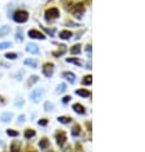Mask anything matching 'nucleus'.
I'll use <instances>...</instances> for the list:
<instances>
[{
	"mask_svg": "<svg viewBox=\"0 0 145 152\" xmlns=\"http://www.w3.org/2000/svg\"><path fill=\"white\" fill-rule=\"evenodd\" d=\"M81 53V46L80 45H75L73 48H71V54H73V55H77V54Z\"/></svg>",
	"mask_w": 145,
	"mask_h": 152,
	"instance_id": "dca6fc26",
	"label": "nucleus"
},
{
	"mask_svg": "<svg viewBox=\"0 0 145 152\" xmlns=\"http://www.w3.org/2000/svg\"><path fill=\"white\" fill-rule=\"evenodd\" d=\"M66 84L64 83H62V84H59V86H58V88H57V91L58 92H63V91H66Z\"/></svg>",
	"mask_w": 145,
	"mask_h": 152,
	"instance_id": "393cba45",
	"label": "nucleus"
},
{
	"mask_svg": "<svg viewBox=\"0 0 145 152\" xmlns=\"http://www.w3.org/2000/svg\"><path fill=\"white\" fill-rule=\"evenodd\" d=\"M76 94H77L78 96H81V97H89V96L91 95L90 91L84 90V88H81V90H77V91H76Z\"/></svg>",
	"mask_w": 145,
	"mask_h": 152,
	"instance_id": "9d476101",
	"label": "nucleus"
},
{
	"mask_svg": "<svg viewBox=\"0 0 145 152\" xmlns=\"http://www.w3.org/2000/svg\"><path fill=\"white\" fill-rule=\"evenodd\" d=\"M78 133H80V126L78 125H75L73 126V130H72V134H73V136H78Z\"/></svg>",
	"mask_w": 145,
	"mask_h": 152,
	"instance_id": "b1692460",
	"label": "nucleus"
},
{
	"mask_svg": "<svg viewBox=\"0 0 145 152\" xmlns=\"http://www.w3.org/2000/svg\"><path fill=\"white\" fill-rule=\"evenodd\" d=\"M7 59H16L17 58V54L16 53H8L7 55H5Z\"/></svg>",
	"mask_w": 145,
	"mask_h": 152,
	"instance_id": "a878e982",
	"label": "nucleus"
},
{
	"mask_svg": "<svg viewBox=\"0 0 145 152\" xmlns=\"http://www.w3.org/2000/svg\"><path fill=\"white\" fill-rule=\"evenodd\" d=\"M58 120L61 121V123H63V124L71 123V118H67V116H59V118H58Z\"/></svg>",
	"mask_w": 145,
	"mask_h": 152,
	"instance_id": "6ab92c4d",
	"label": "nucleus"
},
{
	"mask_svg": "<svg viewBox=\"0 0 145 152\" xmlns=\"http://www.w3.org/2000/svg\"><path fill=\"white\" fill-rule=\"evenodd\" d=\"M66 139H67V137H66V134L63 133V132L57 133V143H58V146L62 147L66 143Z\"/></svg>",
	"mask_w": 145,
	"mask_h": 152,
	"instance_id": "423d86ee",
	"label": "nucleus"
},
{
	"mask_svg": "<svg viewBox=\"0 0 145 152\" xmlns=\"http://www.w3.org/2000/svg\"><path fill=\"white\" fill-rule=\"evenodd\" d=\"M9 27L8 26H4V27H0V37H3V36H5V35H8L9 33Z\"/></svg>",
	"mask_w": 145,
	"mask_h": 152,
	"instance_id": "2eb2a0df",
	"label": "nucleus"
},
{
	"mask_svg": "<svg viewBox=\"0 0 145 152\" xmlns=\"http://www.w3.org/2000/svg\"><path fill=\"white\" fill-rule=\"evenodd\" d=\"M45 110H46V111H50V110H53V104H50V102H46V104H45Z\"/></svg>",
	"mask_w": 145,
	"mask_h": 152,
	"instance_id": "bb28decb",
	"label": "nucleus"
},
{
	"mask_svg": "<svg viewBox=\"0 0 145 152\" xmlns=\"http://www.w3.org/2000/svg\"><path fill=\"white\" fill-rule=\"evenodd\" d=\"M19 142H13L10 145V152H19Z\"/></svg>",
	"mask_w": 145,
	"mask_h": 152,
	"instance_id": "ddd939ff",
	"label": "nucleus"
},
{
	"mask_svg": "<svg viewBox=\"0 0 145 152\" xmlns=\"http://www.w3.org/2000/svg\"><path fill=\"white\" fill-rule=\"evenodd\" d=\"M12 44L10 42H1L0 44V50H4V49H7V48H10Z\"/></svg>",
	"mask_w": 145,
	"mask_h": 152,
	"instance_id": "5701e85b",
	"label": "nucleus"
},
{
	"mask_svg": "<svg viewBox=\"0 0 145 152\" xmlns=\"http://www.w3.org/2000/svg\"><path fill=\"white\" fill-rule=\"evenodd\" d=\"M73 110L77 114H85V107L82 106V105H80V104H75L73 105Z\"/></svg>",
	"mask_w": 145,
	"mask_h": 152,
	"instance_id": "9b49d317",
	"label": "nucleus"
},
{
	"mask_svg": "<svg viewBox=\"0 0 145 152\" xmlns=\"http://www.w3.org/2000/svg\"><path fill=\"white\" fill-rule=\"evenodd\" d=\"M13 118V114L12 113H3L1 114V120L4 123H7V121H10V119Z\"/></svg>",
	"mask_w": 145,
	"mask_h": 152,
	"instance_id": "1a4fd4ad",
	"label": "nucleus"
},
{
	"mask_svg": "<svg viewBox=\"0 0 145 152\" xmlns=\"http://www.w3.org/2000/svg\"><path fill=\"white\" fill-rule=\"evenodd\" d=\"M17 39H18V40H22V31H18V32H17Z\"/></svg>",
	"mask_w": 145,
	"mask_h": 152,
	"instance_id": "c756f323",
	"label": "nucleus"
},
{
	"mask_svg": "<svg viewBox=\"0 0 145 152\" xmlns=\"http://www.w3.org/2000/svg\"><path fill=\"white\" fill-rule=\"evenodd\" d=\"M24 64L32 66V68H36L37 66V63H36V60H33V59H26V60H24Z\"/></svg>",
	"mask_w": 145,
	"mask_h": 152,
	"instance_id": "4468645a",
	"label": "nucleus"
},
{
	"mask_svg": "<svg viewBox=\"0 0 145 152\" xmlns=\"http://www.w3.org/2000/svg\"><path fill=\"white\" fill-rule=\"evenodd\" d=\"M39 124H40V125H46V124H48V120H46V119L39 120Z\"/></svg>",
	"mask_w": 145,
	"mask_h": 152,
	"instance_id": "c85d7f7f",
	"label": "nucleus"
},
{
	"mask_svg": "<svg viewBox=\"0 0 145 152\" xmlns=\"http://www.w3.org/2000/svg\"><path fill=\"white\" fill-rule=\"evenodd\" d=\"M27 152H36V151H33V150H32V148H30V150H28V151H27Z\"/></svg>",
	"mask_w": 145,
	"mask_h": 152,
	"instance_id": "72a5a7b5",
	"label": "nucleus"
},
{
	"mask_svg": "<svg viewBox=\"0 0 145 152\" xmlns=\"http://www.w3.org/2000/svg\"><path fill=\"white\" fill-rule=\"evenodd\" d=\"M7 134L10 136V137H18V132H17V130H12V129H8Z\"/></svg>",
	"mask_w": 145,
	"mask_h": 152,
	"instance_id": "412c9836",
	"label": "nucleus"
},
{
	"mask_svg": "<svg viewBox=\"0 0 145 152\" xmlns=\"http://www.w3.org/2000/svg\"><path fill=\"white\" fill-rule=\"evenodd\" d=\"M53 70H54V65L50 64V63H46V64L44 65V68H42V73H44L46 77H52L53 75Z\"/></svg>",
	"mask_w": 145,
	"mask_h": 152,
	"instance_id": "20e7f679",
	"label": "nucleus"
},
{
	"mask_svg": "<svg viewBox=\"0 0 145 152\" xmlns=\"http://www.w3.org/2000/svg\"><path fill=\"white\" fill-rule=\"evenodd\" d=\"M35 130H32V129H27L26 132H24V138L26 139H28V138H31V137H33L35 136Z\"/></svg>",
	"mask_w": 145,
	"mask_h": 152,
	"instance_id": "f3484780",
	"label": "nucleus"
},
{
	"mask_svg": "<svg viewBox=\"0 0 145 152\" xmlns=\"http://www.w3.org/2000/svg\"><path fill=\"white\" fill-rule=\"evenodd\" d=\"M21 105H23V100H17L16 101V106H21Z\"/></svg>",
	"mask_w": 145,
	"mask_h": 152,
	"instance_id": "7c9ffc66",
	"label": "nucleus"
},
{
	"mask_svg": "<svg viewBox=\"0 0 145 152\" xmlns=\"http://www.w3.org/2000/svg\"><path fill=\"white\" fill-rule=\"evenodd\" d=\"M13 19L17 23H24L28 19V13L26 10H17L13 15Z\"/></svg>",
	"mask_w": 145,
	"mask_h": 152,
	"instance_id": "f257e3e1",
	"label": "nucleus"
},
{
	"mask_svg": "<svg viewBox=\"0 0 145 152\" xmlns=\"http://www.w3.org/2000/svg\"><path fill=\"white\" fill-rule=\"evenodd\" d=\"M27 51L28 53H31V54H39V48H37V45L36 44H30V45H27Z\"/></svg>",
	"mask_w": 145,
	"mask_h": 152,
	"instance_id": "0eeeda50",
	"label": "nucleus"
},
{
	"mask_svg": "<svg viewBox=\"0 0 145 152\" xmlns=\"http://www.w3.org/2000/svg\"><path fill=\"white\" fill-rule=\"evenodd\" d=\"M91 82H92V77H91V75H86V77L82 79V84H85V86L91 84Z\"/></svg>",
	"mask_w": 145,
	"mask_h": 152,
	"instance_id": "a211bd4d",
	"label": "nucleus"
},
{
	"mask_svg": "<svg viewBox=\"0 0 145 152\" xmlns=\"http://www.w3.org/2000/svg\"><path fill=\"white\" fill-rule=\"evenodd\" d=\"M46 19H54V18H58L59 17V10L58 8H50V9L46 10L45 13Z\"/></svg>",
	"mask_w": 145,
	"mask_h": 152,
	"instance_id": "f03ea898",
	"label": "nucleus"
},
{
	"mask_svg": "<svg viewBox=\"0 0 145 152\" xmlns=\"http://www.w3.org/2000/svg\"><path fill=\"white\" fill-rule=\"evenodd\" d=\"M37 81H39V77H37V75H32L31 79L28 81V86H32V84H33V83H36Z\"/></svg>",
	"mask_w": 145,
	"mask_h": 152,
	"instance_id": "4be33fe9",
	"label": "nucleus"
},
{
	"mask_svg": "<svg viewBox=\"0 0 145 152\" xmlns=\"http://www.w3.org/2000/svg\"><path fill=\"white\" fill-rule=\"evenodd\" d=\"M49 146V142H48V139L46 138H44V139H41L40 141V148H42V150H45L46 147Z\"/></svg>",
	"mask_w": 145,
	"mask_h": 152,
	"instance_id": "aec40b11",
	"label": "nucleus"
},
{
	"mask_svg": "<svg viewBox=\"0 0 145 152\" xmlns=\"http://www.w3.org/2000/svg\"><path fill=\"white\" fill-rule=\"evenodd\" d=\"M42 95H44V90H42V88H36L35 91H32L31 94H30V99L32 101H37Z\"/></svg>",
	"mask_w": 145,
	"mask_h": 152,
	"instance_id": "7ed1b4c3",
	"label": "nucleus"
},
{
	"mask_svg": "<svg viewBox=\"0 0 145 152\" xmlns=\"http://www.w3.org/2000/svg\"><path fill=\"white\" fill-rule=\"evenodd\" d=\"M67 61H68V63H76L77 65H81V61L76 60V59H67Z\"/></svg>",
	"mask_w": 145,
	"mask_h": 152,
	"instance_id": "cd10ccee",
	"label": "nucleus"
},
{
	"mask_svg": "<svg viewBox=\"0 0 145 152\" xmlns=\"http://www.w3.org/2000/svg\"><path fill=\"white\" fill-rule=\"evenodd\" d=\"M23 121H24V115H21V116L18 118V124H19V123H23Z\"/></svg>",
	"mask_w": 145,
	"mask_h": 152,
	"instance_id": "2f4dec72",
	"label": "nucleus"
},
{
	"mask_svg": "<svg viewBox=\"0 0 145 152\" xmlns=\"http://www.w3.org/2000/svg\"><path fill=\"white\" fill-rule=\"evenodd\" d=\"M63 77H64L66 79H68L71 83H73L75 82V74L73 73H70V72H64L63 73Z\"/></svg>",
	"mask_w": 145,
	"mask_h": 152,
	"instance_id": "f8f14e48",
	"label": "nucleus"
},
{
	"mask_svg": "<svg viewBox=\"0 0 145 152\" xmlns=\"http://www.w3.org/2000/svg\"><path fill=\"white\" fill-rule=\"evenodd\" d=\"M70 99H71V97L70 96H66V97H63V102H68V101H70Z\"/></svg>",
	"mask_w": 145,
	"mask_h": 152,
	"instance_id": "473e14b6",
	"label": "nucleus"
},
{
	"mask_svg": "<svg viewBox=\"0 0 145 152\" xmlns=\"http://www.w3.org/2000/svg\"><path fill=\"white\" fill-rule=\"evenodd\" d=\"M59 37H61L62 40H68L72 37V32L71 31H62L61 33H59Z\"/></svg>",
	"mask_w": 145,
	"mask_h": 152,
	"instance_id": "6e6552de",
	"label": "nucleus"
},
{
	"mask_svg": "<svg viewBox=\"0 0 145 152\" xmlns=\"http://www.w3.org/2000/svg\"><path fill=\"white\" fill-rule=\"evenodd\" d=\"M28 36L31 37V39H37V40H44L45 39L44 33H41L40 31H37V29H31V31L28 32Z\"/></svg>",
	"mask_w": 145,
	"mask_h": 152,
	"instance_id": "39448f33",
	"label": "nucleus"
}]
</instances>
